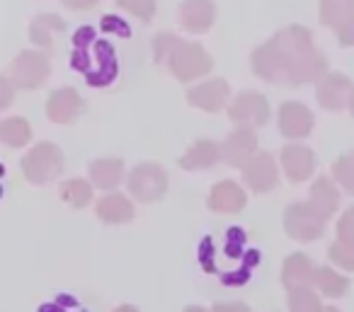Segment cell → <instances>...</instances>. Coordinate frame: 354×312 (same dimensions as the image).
Here are the masks:
<instances>
[{"instance_id": "39", "label": "cell", "mask_w": 354, "mask_h": 312, "mask_svg": "<svg viewBox=\"0 0 354 312\" xmlns=\"http://www.w3.org/2000/svg\"><path fill=\"white\" fill-rule=\"evenodd\" d=\"M349 112H352V117H354V97H352V102H349Z\"/></svg>"}, {"instance_id": "35", "label": "cell", "mask_w": 354, "mask_h": 312, "mask_svg": "<svg viewBox=\"0 0 354 312\" xmlns=\"http://www.w3.org/2000/svg\"><path fill=\"white\" fill-rule=\"evenodd\" d=\"M61 3L71 10H90V8L97 6L100 0H61Z\"/></svg>"}, {"instance_id": "18", "label": "cell", "mask_w": 354, "mask_h": 312, "mask_svg": "<svg viewBox=\"0 0 354 312\" xmlns=\"http://www.w3.org/2000/svg\"><path fill=\"white\" fill-rule=\"evenodd\" d=\"M66 32L64 17L54 15V12H41L30 22V39L41 51H54V39Z\"/></svg>"}, {"instance_id": "23", "label": "cell", "mask_w": 354, "mask_h": 312, "mask_svg": "<svg viewBox=\"0 0 354 312\" xmlns=\"http://www.w3.org/2000/svg\"><path fill=\"white\" fill-rule=\"evenodd\" d=\"M310 204L318 211H323L328 218L339 208V191L330 182V177H318L313 182V186H310Z\"/></svg>"}, {"instance_id": "4", "label": "cell", "mask_w": 354, "mask_h": 312, "mask_svg": "<svg viewBox=\"0 0 354 312\" xmlns=\"http://www.w3.org/2000/svg\"><path fill=\"white\" fill-rule=\"evenodd\" d=\"M325 220L328 215L315 208L310 201H299L291 204L284 211V230L291 240L299 242H313L325 233Z\"/></svg>"}, {"instance_id": "6", "label": "cell", "mask_w": 354, "mask_h": 312, "mask_svg": "<svg viewBox=\"0 0 354 312\" xmlns=\"http://www.w3.org/2000/svg\"><path fill=\"white\" fill-rule=\"evenodd\" d=\"M129 194L141 204H153L160 201L167 191V175L156 162H141L127 177Z\"/></svg>"}, {"instance_id": "28", "label": "cell", "mask_w": 354, "mask_h": 312, "mask_svg": "<svg viewBox=\"0 0 354 312\" xmlns=\"http://www.w3.org/2000/svg\"><path fill=\"white\" fill-rule=\"evenodd\" d=\"M289 310L291 312H325V307L320 305V300L313 293V288L304 286V288H294V291H289Z\"/></svg>"}, {"instance_id": "21", "label": "cell", "mask_w": 354, "mask_h": 312, "mask_svg": "<svg viewBox=\"0 0 354 312\" xmlns=\"http://www.w3.org/2000/svg\"><path fill=\"white\" fill-rule=\"evenodd\" d=\"M95 213H97L100 220L109 225H122V223H129L133 218V204L127 199L124 194H107L97 201L95 206Z\"/></svg>"}, {"instance_id": "22", "label": "cell", "mask_w": 354, "mask_h": 312, "mask_svg": "<svg viewBox=\"0 0 354 312\" xmlns=\"http://www.w3.org/2000/svg\"><path fill=\"white\" fill-rule=\"evenodd\" d=\"M90 182L97 189H117L124 182V162L119 157H102L90 165Z\"/></svg>"}, {"instance_id": "25", "label": "cell", "mask_w": 354, "mask_h": 312, "mask_svg": "<svg viewBox=\"0 0 354 312\" xmlns=\"http://www.w3.org/2000/svg\"><path fill=\"white\" fill-rule=\"evenodd\" d=\"M32 138V128L27 124V119L22 117H10L0 124V141L8 148H22L27 146Z\"/></svg>"}, {"instance_id": "33", "label": "cell", "mask_w": 354, "mask_h": 312, "mask_svg": "<svg viewBox=\"0 0 354 312\" xmlns=\"http://www.w3.org/2000/svg\"><path fill=\"white\" fill-rule=\"evenodd\" d=\"M337 39L342 46H354V15L337 30Z\"/></svg>"}, {"instance_id": "7", "label": "cell", "mask_w": 354, "mask_h": 312, "mask_svg": "<svg viewBox=\"0 0 354 312\" xmlns=\"http://www.w3.org/2000/svg\"><path fill=\"white\" fill-rule=\"evenodd\" d=\"M51 73L49 66V56L44 51H20L15 61L10 64V70H8V78L12 80L17 90H37L46 83Z\"/></svg>"}, {"instance_id": "11", "label": "cell", "mask_w": 354, "mask_h": 312, "mask_svg": "<svg viewBox=\"0 0 354 312\" xmlns=\"http://www.w3.org/2000/svg\"><path fill=\"white\" fill-rule=\"evenodd\" d=\"M243 182L250 186L255 194H267L279 182V170L270 153H257L245 167H243Z\"/></svg>"}, {"instance_id": "8", "label": "cell", "mask_w": 354, "mask_h": 312, "mask_svg": "<svg viewBox=\"0 0 354 312\" xmlns=\"http://www.w3.org/2000/svg\"><path fill=\"white\" fill-rule=\"evenodd\" d=\"M228 119L238 126H265L270 121V102L260 92H241L231 104H228Z\"/></svg>"}, {"instance_id": "38", "label": "cell", "mask_w": 354, "mask_h": 312, "mask_svg": "<svg viewBox=\"0 0 354 312\" xmlns=\"http://www.w3.org/2000/svg\"><path fill=\"white\" fill-rule=\"evenodd\" d=\"M185 312H207V310H202V307H189V310H185Z\"/></svg>"}, {"instance_id": "12", "label": "cell", "mask_w": 354, "mask_h": 312, "mask_svg": "<svg viewBox=\"0 0 354 312\" xmlns=\"http://www.w3.org/2000/svg\"><path fill=\"white\" fill-rule=\"evenodd\" d=\"M228 97H231V88H228V83L221 78L207 80V83H199L187 90V102L192 104V107L204 109V112H214V114L226 107Z\"/></svg>"}, {"instance_id": "15", "label": "cell", "mask_w": 354, "mask_h": 312, "mask_svg": "<svg viewBox=\"0 0 354 312\" xmlns=\"http://www.w3.org/2000/svg\"><path fill=\"white\" fill-rule=\"evenodd\" d=\"M281 170L291 182H306L315 172V155L310 148L301 146V143H291V146L281 148Z\"/></svg>"}, {"instance_id": "37", "label": "cell", "mask_w": 354, "mask_h": 312, "mask_svg": "<svg viewBox=\"0 0 354 312\" xmlns=\"http://www.w3.org/2000/svg\"><path fill=\"white\" fill-rule=\"evenodd\" d=\"M114 312H138V310L133 305H122V307H117Z\"/></svg>"}, {"instance_id": "10", "label": "cell", "mask_w": 354, "mask_h": 312, "mask_svg": "<svg viewBox=\"0 0 354 312\" xmlns=\"http://www.w3.org/2000/svg\"><path fill=\"white\" fill-rule=\"evenodd\" d=\"M221 155L228 167H245L257 155V133L255 128L238 126L226 141L221 143Z\"/></svg>"}, {"instance_id": "14", "label": "cell", "mask_w": 354, "mask_h": 312, "mask_svg": "<svg viewBox=\"0 0 354 312\" xmlns=\"http://www.w3.org/2000/svg\"><path fill=\"white\" fill-rule=\"evenodd\" d=\"M83 112V97L73 88H59L46 99V117L54 124H71Z\"/></svg>"}, {"instance_id": "9", "label": "cell", "mask_w": 354, "mask_h": 312, "mask_svg": "<svg viewBox=\"0 0 354 312\" xmlns=\"http://www.w3.org/2000/svg\"><path fill=\"white\" fill-rule=\"evenodd\" d=\"M315 97H318L320 107L328 109V112H342L344 107H349L354 97V85L347 75L342 73H328L318 83L315 90Z\"/></svg>"}, {"instance_id": "30", "label": "cell", "mask_w": 354, "mask_h": 312, "mask_svg": "<svg viewBox=\"0 0 354 312\" xmlns=\"http://www.w3.org/2000/svg\"><path fill=\"white\" fill-rule=\"evenodd\" d=\"M333 177L347 194L354 196V155H342L333 165Z\"/></svg>"}, {"instance_id": "34", "label": "cell", "mask_w": 354, "mask_h": 312, "mask_svg": "<svg viewBox=\"0 0 354 312\" xmlns=\"http://www.w3.org/2000/svg\"><path fill=\"white\" fill-rule=\"evenodd\" d=\"M12 90H15V85H12V80L6 75V78L0 80V92H3V95H0V107H3V109L10 107V102H12Z\"/></svg>"}, {"instance_id": "20", "label": "cell", "mask_w": 354, "mask_h": 312, "mask_svg": "<svg viewBox=\"0 0 354 312\" xmlns=\"http://www.w3.org/2000/svg\"><path fill=\"white\" fill-rule=\"evenodd\" d=\"M218 160H223L221 155V146L214 141H197L194 146L187 148L183 157H180V167L187 172H197V170H209L214 167Z\"/></svg>"}, {"instance_id": "2", "label": "cell", "mask_w": 354, "mask_h": 312, "mask_svg": "<svg viewBox=\"0 0 354 312\" xmlns=\"http://www.w3.org/2000/svg\"><path fill=\"white\" fill-rule=\"evenodd\" d=\"M73 44V68L83 73L90 66V61H93V64H97V70H95V75L88 83L95 85V88H104V85L112 83L114 75H117V61H114L112 46L107 41H93V30L90 27H85V30H80L75 35Z\"/></svg>"}, {"instance_id": "13", "label": "cell", "mask_w": 354, "mask_h": 312, "mask_svg": "<svg viewBox=\"0 0 354 312\" xmlns=\"http://www.w3.org/2000/svg\"><path fill=\"white\" fill-rule=\"evenodd\" d=\"M216 22L214 0H183L180 6V27L192 35H207Z\"/></svg>"}, {"instance_id": "3", "label": "cell", "mask_w": 354, "mask_h": 312, "mask_svg": "<svg viewBox=\"0 0 354 312\" xmlns=\"http://www.w3.org/2000/svg\"><path fill=\"white\" fill-rule=\"evenodd\" d=\"M165 64L167 70L177 80H183V83H192L197 78H204L214 68V59L207 54V49L202 44H194V41H185V39L177 41L175 49L167 54Z\"/></svg>"}, {"instance_id": "26", "label": "cell", "mask_w": 354, "mask_h": 312, "mask_svg": "<svg viewBox=\"0 0 354 312\" xmlns=\"http://www.w3.org/2000/svg\"><path fill=\"white\" fill-rule=\"evenodd\" d=\"M313 286H318V291L328 298H342L349 288V281L344 276H339L337 271H333L330 266H320L318 271H315Z\"/></svg>"}, {"instance_id": "17", "label": "cell", "mask_w": 354, "mask_h": 312, "mask_svg": "<svg viewBox=\"0 0 354 312\" xmlns=\"http://www.w3.org/2000/svg\"><path fill=\"white\" fill-rule=\"evenodd\" d=\"M207 204H209V208L216 211V213H238V211L245 208L248 196H245V191L241 189V184H236L233 179H223L212 186Z\"/></svg>"}, {"instance_id": "41", "label": "cell", "mask_w": 354, "mask_h": 312, "mask_svg": "<svg viewBox=\"0 0 354 312\" xmlns=\"http://www.w3.org/2000/svg\"><path fill=\"white\" fill-rule=\"evenodd\" d=\"M352 155H354V153H352Z\"/></svg>"}, {"instance_id": "24", "label": "cell", "mask_w": 354, "mask_h": 312, "mask_svg": "<svg viewBox=\"0 0 354 312\" xmlns=\"http://www.w3.org/2000/svg\"><path fill=\"white\" fill-rule=\"evenodd\" d=\"M354 15V0H320V22L335 32Z\"/></svg>"}, {"instance_id": "36", "label": "cell", "mask_w": 354, "mask_h": 312, "mask_svg": "<svg viewBox=\"0 0 354 312\" xmlns=\"http://www.w3.org/2000/svg\"><path fill=\"white\" fill-rule=\"evenodd\" d=\"M214 312H250V307L243 302H221V305H214Z\"/></svg>"}, {"instance_id": "31", "label": "cell", "mask_w": 354, "mask_h": 312, "mask_svg": "<svg viewBox=\"0 0 354 312\" xmlns=\"http://www.w3.org/2000/svg\"><path fill=\"white\" fill-rule=\"evenodd\" d=\"M122 10H127L129 15L138 17L143 22H151L156 17V10H158V3L156 0H114Z\"/></svg>"}, {"instance_id": "16", "label": "cell", "mask_w": 354, "mask_h": 312, "mask_svg": "<svg viewBox=\"0 0 354 312\" xmlns=\"http://www.w3.org/2000/svg\"><path fill=\"white\" fill-rule=\"evenodd\" d=\"M313 112L301 102H284L279 109V131L286 138H306L313 131Z\"/></svg>"}, {"instance_id": "29", "label": "cell", "mask_w": 354, "mask_h": 312, "mask_svg": "<svg viewBox=\"0 0 354 312\" xmlns=\"http://www.w3.org/2000/svg\"><path fill=\"white\" fill-rule=\"evenodd\" d=\"M328 257L333 264L347 269V271H354V242H347V240H335L328 249Z\"/></svg>"}, {"instance_id": "5", "label": "cell", "mask_w": 354, "mask_h": 312, "mask_svg": "<svg viewBox=\"0 0 354 312\" xmlns=\"http://www.w3.org/2000/svg\"><path fill=\"white\" fill-rule=\"evenodd\" d=\"M22 172L32 184H49L64 172V153L54 143H39L22 157Z\"/></svg>"}, {"instance_id": "40", "label": "cell", "mask_w": 354, "mask_h": 312, "mask_svg": "<svg viewBox=\"0 0 354 312\" xmlns=\"http://www.w3.org/2000/svg\"><path fill=\"white\" fill-rule=\"evenodd\" d=\"M325 312H337V310H335V307H325Z\"/></svg>"}, {"instance_id": "27", "label": "cell", "mask_w": 354, "mask_h": 312, "mask_svg": "<svg viewBox=\"0 0 354 312\" xmlns=\"http://www.w3.org/2000/svg\"><path fill=\"white\" fill-rule=\"evenodd\" d=\"M61 199L73 208H85L93 201V184L85 179H68L61 186Z\"/></svg>"}, {"instance_id": "1", "label": "cell", "mask_w": 354, "mask_h": 312, "mask_svg": "<svg viewBox=\"0 0 354 312\" xmlns=\"http://www.w3.org/2000/svg\"><path fill=\"white\" fill-rule=\"evenodd\" d=\"M250 64L255 75L274 85L320 83L328 75V61L313 46V35L301 25L284 27L257 46Z\"/></svg>"}, {"instance_id": "19", "label": "cell", "mask_w": 354, "mask_h": 312, "mask_svg": "<svg viewBox=\"0 0 354 312\" xmlns=\"http://www.w3.org/2000/svg\"><path fill=\"white\" fill-rule=\"evenodd\" d=\"M315 271L318 269L313 266L306 254H291L286 257L284 269H281V281H284L286 291H294V288H304V286H313L315 283Z\"/></svg>"}, {"instance_id": "32", "label": "cell", "mask_w": 354, "mask_h": 312, "mask_svg": "<svg viewBox=\"0 0 354 312\" xmlns=\"http://www.w3.org/2000/svg\"><path fill=\"white\" fill-rule=\"evenodd\" d=\"M337 240L354 242V206L344 211L342 218L337 220Z\"/></svg>"}]
</instances>
